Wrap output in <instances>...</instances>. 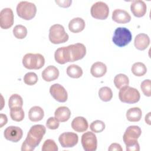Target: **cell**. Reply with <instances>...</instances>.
Listing matches in <instances>:
<instances>
[{"label":"cell","mask_w":151,"mask_h":151,"mask_svg":"<svg viewBox=\"0 0 151 151\" xmlns=\"http://www.w3.org/2000/svg\"><path fill=\"white\" fill-rule=\"evenodd\" d=\"M46 129L42 124L32 126L21 146L22 151H32L40 144L45 134Z\"/></svg>","instance_id":"obj_1"},{"label":"cell","mask_w":151,"mask_h":151,"mask_svg":"<svg viewBox=\"0 0 151 151\" xmlns=\"http://www.w3.org/2000/svg\"><path fill=\"white\" fill-rule=\"evenodd\" d=\"M142 133V130L138 126H130L123 136V140L126 146L127 151H139L140 146L137 139Z\"/></svg>","instance_id":"obj_2"},{"label":"cell","mask_w":151,"mask_h":151,"mask_svg":"<svg viewBox=\"0 0 151 151\" xmlns=\"http://www.w3.org/2000/svg\"><path fill=\"white\" fill-rule=\"evenodd\" d=\"M24 67L29 70H38L41 68L45 64V58L39 53H27L22 58Z\"/></svg>","instance_id":"obj_3"},{"label":"cell","mask_w":151,"mask_h":151,"mask_svg":"<svg viewBox=\"0 0 151 151\" xmlns=\"http://www.w3.org/2000/svg\"><path fill=\"white\" fill-rule=\"evenodd\" d=\"M49 40L54 44L64 43L68 40V35L64 27L60 24H54L49 29Z\"/></svg>","instance_id":"obj_4"},{"label":"cell","mask_w":151,"mask_h":151,"mask_svg":"<svg viewBox=\"0 0 151 151\" xmlns=\"http://www.w3.org/2000/svg\"><path fill=\"white\" fill-rule=\"evenodd\" d=\"M119 98L123 103L134 104L139 101L140 94L136 88L127 86L120 89Z\"/></svg>","instance_id":"obj_5"},{"label":"cell","mask_w":151,"mask_h":151,"mask_svg":"<svg viewBox=\"0 0 151 151\" xmlns=\"http://www.w3.org/2000/svg\"><path fill=\"white\" fill-rule=\"evenodd\" d=\"M16 10L18 15L20 18L25 20H30L35 16L37 7L34 3L21 1L18 4Z\"/></svg>","instance_id":"obj_6"},{"label":"cell","mask_w":151,"mask_h":151,"mask_svg":"<svg viewBox=\"0 0 151 151\" xmlns=\"http://www.w3.org/2000/svg\"><path fill=\"white\" fill-rule=\"evenodd\" d=\"M132 38V33L129 29L125 27H118L114 31L112 41L116 45L123 47L129 44Z\"/></svg>","instance_id":"obj_7"},{"label":"cell","mask_w":151,"mask_h":151,"mask_svg":"<svg viewBox=\"0 0 151 151\" xmlns=\"http://www.w3.org/2000/svg\"><path fill=\"white\" fill-rule=\"evenodd\" d=\"M68 62L82 59L86 54V48L83 44L76 43L66 47Z\"/></svg>","instance_id":"obj_8"},{"label":"cell","mask_w":151,"mask_h":151,"mask_svg":"<svg viewBox=\"0 0 151 151\" xmlns=\"http://www.w3.org/2000/svg\"><path fill=\"white\" fill-rule=\"evenodd\" d=\"M90 12L94 18L104 20L109 16V8L105 2L98 1L91 6Z\"/></svg>","instance_id":"obj_9"},{"label":"cell","mask_w":151,"mask_h":151,"mask_svg":"<svg viewBox=\"0 0 151 151\" xmlns=\"http://www.w3.org/2000/svg\"><path fill=\"white\" fill-rule=\"evenodd\" d=\"M81 145L86 151H95L97 147V140L96 134L91 132L83 134L81 139Z\"/></svg>","instance_id":"obj_10"},{"label":"cell","mask_w":151,"mask_h":151,"mask_svg":"<svg viewBox=\"0 0 151 151\" xmlns=\"http://www.w3.org/2000/svg\"><path fill=\"white\" fill-rule=\"evenodd\" d=\"M14 17L12 10L9 8L2 9L0 12V27L6 29L11 28L14 24Z\"/></svg>","instance_id":"obj_11"},{"label":"cell","mask_w":151,"mask_h":151,"mask_svg":"<svg viewBox=\"0 0 151 151\" xmlns=\"http://www.w3.org/2000/svg\"><path fill=\"white\" fill-rule=\"evenodd\" d=\"M58 141L63 147H73L77 144L78 136L73 132H64L60 135Z\"/></svg>","instance_id":"obj_12"},{"label":"cell","mask_w":151,"mask_h":151,"mask_svg":"<svg viewBox=\"0 0 151 151\" xmlns=\"http://www.w3.org/2000/svg\"><path fill=\"white\" fill-rule=\"evenodd\" d=\"M50 93L52 97L58 102L64 103L67 100L68 94L66 90L58 83H55L50 87Z\"/></svg>","instance_id":"obj_13"},{"label":"cell","mask_w":151,"mask_h":151,"mask_svg":"<svg viewBox=\"0 0 151 151\" xmlns=\"http://www.w3.org/2000/svg\"><path fill=\"white\" fill-rule=\"evenodd\" d=\"M4 136L6 140L16 143L22 139L23 132L22 130L18 126H11L5 129Z\"/></svg>","instance_id":"obj_14"},{"label":"cell","mask_w":151,"mask_h":151,"mask_svg":"<svg viewBox=\"0 0 151 151\" xmlns=\"http://www.w3.org/2000/svg\"><path fill=\"white\" fill-rule=\"evenodd\" d=\"M130 10L134 16L139 18L143 17L147 11L146 4L142 0L133 1L130 5Z\"/></svg>","instance_id":"obj_15"},{"label":"cell","mask_w":151,"mask_h":151,"mask_svg":"<svg viewBox=\"0 0 151 151\" xmlns=\"http://www.w3.org/2000/svg\"><path fill=\"white\" fill-rule=\"evenodd\" d=\"M112 19L118 24H126L130 21L131 16L125 10L116 9L112 13Z\"/></svg>","instance_id":"obj_16"},{"label":"cell","mask_w":151,"mask_h":151,"mask_svg":"<svg viewBox=\"0 0 151 151\" xmlns=\"http://www.w3.org/2000/svg\"><path fill=\"white\" fill-rule=\"evenodd\" d=\"M59 70L56 67L49 65L42 71L41 76L44 81L50 82L56 80L59 76Z\"/></svg>","instance_id":"obj_17"},{"label":"cell","mask_w":151,"mask_h":151,"mask_svg":"<svg viewBox=\"0 0 151 151\" xmlns=\"http://www.w3.org/2000/svg\"><path fill=\"white\" fill-rule=\"evenodd\" d=\"M150 44L149 37L144 33H140L137 34L134 41V45L136 48L139 50H145Z\"/></svg>","instance_id":"obj_18"},{"label":"cell","mask_w":151,"mask_h":151,"mask_svg":"<svg viewBox=\"0 0 151 151\" xmlns=\"http://www.w3.org/2000/svg\"><path fill=\"white\" fill-rule=\"evenodd\" d=\"M88 127L87 120L82 116L75 117L71 122V127L77 132H84L87 130Z\"/></svg>","instance_id":"obj_19"},{"label":"cell","mask_w":151,"mask_h":151,"mask_svg":"<svg viewBox=\"0 0 151 151\" xmlns=\"http://www.w3.org/2000/svg\"><path fill=\"white\" fill-rule=\"evenodd\" d=\"M86 24L83 19L80 17L73 18L68 23V29L73 33H78L85 28Z\"/></svg>","instance_id":"obj_20"},{"label":"cell","mask_w":151,"mask_h":151,"mask_svg":"<svg viewBox=\"0 0 151 151\" xmlns=\"http://www.w3.org/2000/svg\"><path fill=\"white\" fill-rule=\"evenodd\" d=\"M107 72V66L102 62H96L93 63L90 68L91 74L97 78L101 77Z\"/></svg>","instance_id":"obj_21"},{"label":"cell","mask_w":151,"mask_h":151,"mask_svg":"<svg viewBox=\"0 0 151 151\" xmlns=\"http://www.w3.org/2000/svg\"><path fill=\"white\" fill-rule=\"evenodd\" d=\"M44 116V110L40 106H33L29 109L28 111V117L31 122H39L43 119Z\"/></svg>","instance_id":"obj_22"},{"label":"cell","mask_w":151,"mask_h":151,"mask_svg":"<svg viewBox=\"0 0 151 151\" xmlns=\"http://www.w3.org/2000/svg\"><path fill=\"white\" fill-rule=\"evenodd\" d=\"M54 116L59 122H65L70 119L71 116V111L66 106H61L55 110Z\"/></svg>","instance_id":"obj_23"},{"label":"cell","mask_w":151,"mask_h":151,"mask_svg":"<svg viewBox=\"0 0 151 151\" xmlns=\"http://www.w3.org/2000/svg\"><path fill=\"white\" fill-rule=\"evenodd\" d=\"M142 116V110L139 107H132L127 110L126 112V118L131 122H139Z\"/></svg>","instance_id":"obj_24"},{"label":"cell","mask_w":151,"mask_h":151,"mask_svg":"<svg viewBox=\"0 0 151 151\" xmlns=\"http://www.w3.org/2000/svg\"><path fill=\"white\" fill-rule=\"evenodd\" d=\"M54 58L56 62L60 64H64L68 63L66 54L65 47H62L56 50L54 53Z\"/></svg>","instance_id":"obj_25"},{"label":"cell","mask_w":151,"mask_h":151,"mask_svg":"<svg viewBox=\"0 0 151 151\" xmlns=\"http://www.w3.org/2000/svg\"><path fill=\"white\" fill-rule=\"evenodd\" d=\"M67 75L73 78H78L83 75L82 68L76 64H71L68 66L67 68Z\"/></svg>","instance_id":"obj_26"},{"label":"cell","mask_w":151,"mask_h":151,"mask_svg":"<svg viewBox=\"0 0 151 151\" xmlns=\"http://www.w3.org/2000/svg\"><path fill=\"white\" fill-rule=\"evenodd\" d=\"M114 84L117 88L120 89L129 85V80L126 74L122 73L118 74L114 78Z\"/></svg>","instance_id":"obj_27"},{"label":"cell","mask_w":151,"mask_h":151,"mask_svg":"<svg viewBox=\"0 0 151 151\" xmlns=\"http://www.w3.org/2000/svg\"><path fill=\"white\" fill-rule=\"evenodd\" d=\"M132 73L137 77L144 76L147 72V68L146 65L141 62H137L134 63L131 68Z\"/></svg>","instance_id":"obj_28"},{"label":"cell","mask_w":151,"mask_h":151,"mask_svg":"<svg viewBox=\"0 0 151 151\" xmlns=\"http://www.w3.org/2000/svg\"><path fill=\"white\" fill-rule=\"evenodd\" d=\"M24 111L22 107H15L10 109V116L15 122H21L24 118Z\"/></svg>","instance_id":"obj_29"},{"label":"cell","mask_w":151,"mask_h":151,"mask_svg":"<svg viewBox=\"0 0 151 151\" xmlns=\"http://www.w3.org/2000/svg\"><path fill=\"white\" fill-rule=\"evenodd\" d=\"M99 96L102 101H109L113 97L112 90L109 87H101L99 90Z\"/></svg>","instance_id":"obj_30"},{"label":"cell","mask_w":151,"mask_h":151,"mask_svg":"<svg viewBox=\"0 0 151 151\" xmlns=\"http://www.w3.org/2000/svg\"><path fill=\"white\" fill-rule=\"evenodd\" d=\"M23 106V100L21 96L18 94H12L8 100L9 107L12 108L15 107H22Z\"/></svg>","instance_id":"obj_31"},{"label":"cell","mask_w":151,"mask_h":151,"mask_svg":"<svg viewBox=\"0 0 151 151\" xmlns=\"http://www.w3.org/2000/svg\"><path fill=\"white\" fill-rule=\"evenodd\" d=\"M13 34L17 39H24L27 35V29L22 25H17L13 28Z\"/></svg>","instance_id":"obj_32"},{"label":"cell","mask_w":151,"mask_h":151,"mask_svg":"<svg viewBox=\"0 0 151 151\" xmlns=\"http://www.w3.org/2000/svg\"><path fill=\"white\" fill-rule=\"evenodd\" d=\"M90 128L93 132L100 133L103 132L105 129V123L99 120L93 121L90 125Z\"/></svg>","instance_id":"obj_33"},{"label":"cell","mask_w":151,"mask_h":151,"mask_svg":"<svg viewBox=\"0 0 151 151\" xmlns=\"http://www.w3.org/2000/svg\"><path fill=\"white\" fill-rule=\"evenodd\" d=\"M38 81V76L34 72H28L24 77V82L28 86H33Z\"/></svg>","instance_id":"obj_34"},{"label":"cell","mask_w":151,"mask_h":151,"mask_svg":"<svg viewBox=\"0 0 151 151\" xmlns=\"http://www.w3.org/2000/svg\"><path fill=\"white\" fill-rule=\"evenodd\" d=\"M41 149L42 151H57L58 149L54 140L47 139L44 142Z\"/></svg>","instance_id":"obj_35"},{"label":"cell","mask_w":151,"mask_h":151,"mask_svg":"<svg viewBox=\"0 0 151 151\" xmlns=\"http://www.w3.org/2000/svg\"><path fill=\"white\" fill-rule=\"evenodd\" d=\"M141 90L145 96L147 97L151 96V81L150 80L147 79L143 81L140 84Z\"/></svg>","instance_id":"obj_36"},{"label":"cell","mask_w":151,"mask_h":151,"mask_svg":"<svg viewBox=\"0 0 151 151\" xmlns=\"http://www.w3.org/2000/svg\"><path fill=\"white\" fill-rule=\"evenodd\" d=\"M60 125L59 121L54 117H49L46 122V126L51 130H55L58 128Z\"/></svg>","instance_id":"obj_37"},{"label":"cell","mask_w":151,"mask_h":151,"mask_svg":"<svg viewBox=\"0 0 151 151\" xmlns=\"http://www.w3.org/2000/svg\"><path fill=\"white\" fill-rule=\"evenodd\" d=\"M55 2V3H57L58 4V6H60L61 7H63V8L69 7L72 3L71 0H64V1L56 0Z\"/></svg>","instance_id":"obj_38"},{"label":"cell","mask_w":151,"mask_h":151,"mask_svg":"<svg viewBox=\"0 0 151 151\" xmlns=\"http://www.w3.org/2000/svg\"><path fill=\"white\" fill-rule=\"evenodd\" d=\"M108 150L109 151H122L123 149L120 144L117 143H113L110 145Z\"/></svg>","instance_id":"obj_39"},{"label":"cell","mask_w":151,"mask_h":151,"mask_svg":"<svg viewBox=\"0 0 151 151\" xmlns=\"http://www.w3.org/2000/svg\"><path fill=\"white\" fill-rule=\"evenodd\" d=\"M8 119L6 114L3 113L0 114V127L2 128L4 125L7 123Z\"/></svg>","instance_id":"obj_40"},{"label":"cell","mask_w":151,"mask_h":151,"mask_svg":"<svg viewBox=\"0 0 151 151\" xmlns=\"http://www.w3.org/2000/svg\"><path fill=\"white\" fill-rule=\"evenodd\" d=\"M150 113H151L150 112L148 113V114L145 116V122L149 125L150 124Z\"/></svg>","instance_id":"obj_41"}]
</instances>
